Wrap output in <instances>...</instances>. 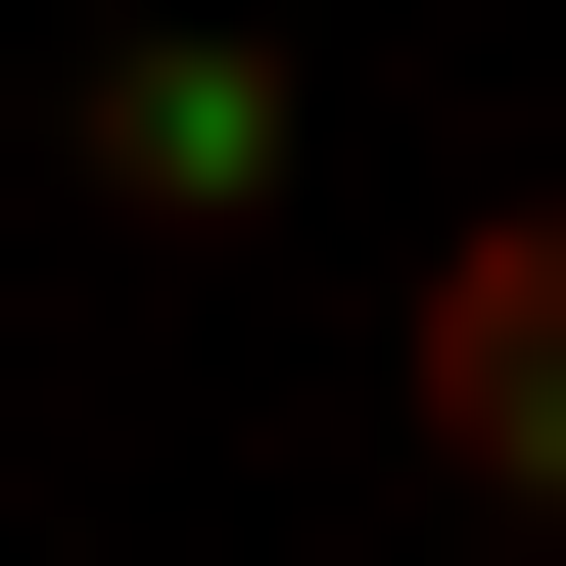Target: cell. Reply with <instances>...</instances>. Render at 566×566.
Segmentation results:
<instances>
[{
  "label": "cell",
  "instance_id": "obj_2",
  "mask_svg": "<svg viewBox=\"0 0 566 566\" xmlns=\"http://www.w3.org/2000/svg\"><path fill=\"white\" fill-rule=\"evenodd\" d=\"M424 472H566V237H424Z\"/></svg>",
  "mask_w": 566,
  "mask_h": 566
},
{
  "label": "cell",
  "instance_id": "obj_1",
  "mask_svg": "<svg viewBox=\"0 0 566 566\" xmlns=\"http://www.w3.org/2000/svg\"><path fill=\"white\" fill-rule=\"evenodd\" d=\"M95 189H142V237H237V189H283V48H237V0H142V48H95Z\"/></svg>",
  "mask_w": 566,
  "mask_h": 566
}]
</instances>
